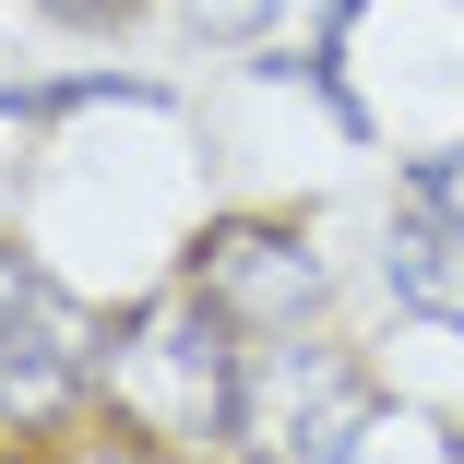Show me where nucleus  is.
I'll list each match as a JSON object with an SVG mask.
<instances>
[{
	"mask_svg": "<svg viewBox=\"0 0 464 464\" xmlns=\"http://www.w3.org/2000/svg\"><path fill=\"white\" fill-rule=\"evenodd\" d=\"M36 13H48V24H120L131 0H36Z\"/></svg>",
	"mask_w": 464,
	"mask_h": 464,
	"instance_id": "6e6552de",
	"label": "nucleus"
},
{
	"mask_svg": "<svg viewBox=\"0 0 464 464\" xmlns=\"http://www.w3.org/2000/svg\"><path fill=\"white\" fill-rule=\"evenodd\" d=\"M96 369H108V393H120V417H131L143 440H167V452L238 440V382H250V357H238V322H227L203 286L167 298V310H143V322H120Z\"/></svg>",
	"mask_w": 464,
	"mask_h": 464,
	"instance_id": "f257e3e1",
	"label": "nucleus"
},
{
	"mask_svg": "<svg viewBox=\"0 0 464 464\" xmlns=\"http://www.w3.org/2000/svg\"><path fill=\"white\" fill-rule=\"evenodd\" d=\"M382 429V382L345 345H262L238 382V452L250 464H357Z\"/></svg>",
	"mask_w": 464,
	"mask_h": 464,
	"instance_id": "f03ea898",
	"label": "nucleus"
},
{
	"mask_svg": "<svg viewBox=\"0 0 464 464\" xmlns=\"http://www.w3.org/2000/svg\"><path fill=\"white\" fill-rule=\"evenodd\" d=\"M83 382V345H72V310L60 286L0 238V405H60Z\"/></svg>",
	"mask_w": 464,
	"mask_h": 464,
	"instance_id": "20e7f679",
	"label": "nucleus"
},
{
	"mask_svg": "<svg viewBox=\"0 0 464 464\" xmlns=\"http://www.w3.org/2000/svg\"><path fill=\"white\" fill-rule=\"evenodd\" d=\"M382 274H393V298H405V310H429V322L464 334V227H452V215H417V203H405Z\"/></svg>",
	"mask_w": 464,
	"mask_h": 464,
	"instance_id": "39448f33",
	"label": "nucleus"
},
{
	"mask_svg": "<svg viewBox=\"0 0 464 464\" xmlns=\"http://www.w3.org/2000/svg\"><path fill=\"white\" fill-rule=\"evenodd\" d=\"M191 24L227 48V36H262V24H274V0H191Z\"/></svg>",
	"mask_w": 464,
	"mask_h": 464,
	"instance_id": "0eeeda50",
	"label": "nucleus"
},
{
	"mask_svg": "<svg viewBox=\"0 0 464 464\" xmlns=\"http://www.w3.org/2000/svg\"><path fill=\"white\" fill-rule=\"evenodd\" d=\"M405 203H417V215H452V227H464V143H452V155H417V167H405Z\"/></svg>",
	"mask_w": 464,
	"mask_h": 464,
	"instance_id": "423d86ee",
	"label": "nucleus"
},
{
	"mask_svg": "<svg viewBox=\"0 0 464 464\" xmlns=\"http://www.w3.org/2000/svg\"><path fill=\"white\" fill-rule=\"evenodd\" d=\"M191 286H203L238 334H298V322L334 298V274H322V250H298L286 227H215V238L191 250Z\"/></svg>",
	"mask_w": 464,
	"mask_h": 464,
	"instance_id": "7ed1b4c3",
	"label": "nucleus"
}]
</instances>
